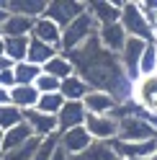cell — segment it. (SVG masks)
Wrapping results in <instances>:
<instances>
[{
    "mask_svg": "<svg viewBox=\"0 0 157 160\" xmlns=\"http://www.w3.org/2000/svg\"><path fill=\"white\" fill-rule=\"evenodd\" d=\"M95 34H98V23H95V18L85 11L80 18H75L67 28H62V47H59V52L62 54L75 52V49H80L85 42H90Z\"/></svg>",
    "mask_w": 157,
    "mask_h": 160,
    "instance_id": "obj_1",
    "label": "cell"
},
{
    "mask_svg": "<svg viewBox=\"0 0 157 160\" xmlns=\"http://www.w3.org/2000/svg\"><path fill=\"white\" fill-rule=\"evenodd\" d=\"M124 31L129 34L131 39H142V42H155V28L147 23V18L139 11V3L136 0H126L121 8V21Z\"/></svg>",
    "mask_w": 157,
    "mask_h": 160,
    "instance_id": "obj_2",
    "label": "cell"
},
{
    "mask_svg": "<svg viewBox=\"0 0 157 160\" xmlns=\"http://www.w3.org/2000/svg\"><path fill=\"white\" fill-rule=\"evenodd\" d=\"M88 11V3L85 0H49L46 3V18L54 21L59 28H67L75 18H80Z\"/></svg>",
    "mask_w": 157,
    "mask_h": 160,
    "instance_id": "obj_3",
    "label": "cell"
},
{
    "mask_svg": "<svg viewBox=\"0 0 157 160\" xmlns=\"http://www.w3.org/2000/svg\"><path fill=\"white\" fill-rule=\"evenodd\" d=\"M116 139H121V142H150V139H157V129L144 119L126 116V119H119Z\"/></svg>",
    "mask_w": 157,
    "mask_h": 160,
    "instance_id": "obj_4",
    "label": "cell"
},
{
    "mask_svg": "<svg viewBox=\"0 0 157 160\" xmlns=\"http://www.w3.org/2000/svg\"><path fill=\"white\" fill-rule=\"evenodd\" d=\"M144 47H147V42H142V39H131V36H129V42H126V47H124V52L119 54V65H121V70L126 72V78H129L131 83H139V80H142L139 65H142Z\"/></svg>",
    "mask_w": 157,
    "mask_h": 160,
    "instance_id": "obj_5",
    "label": "cell"
},
{
    "mask_svg": "<svg viewBox=\"0 0 157 160\" xmlns=\"http://www.w3.org/2000/svg\"><path fill=\"white\" fill-rule=\"evenodd\" d=\"M111 150L116 152L119 160H147L157 152V139L150 142H121V139H111Z\"/></svg>",
    "mask_w": 157,
    "mask_h": 160,
    "instance_id": "obj_6",
    "label": "cell"
},
{
    "mask_svg": "<svg viewBox=\"0 0 157 160\" xmlns=\"http://www.w3.org/2000/svg\"><path fill=\"white\" fill-rule=\"evenodd\" d=\"M85 129H88V134L93 137V142H111V139H116V134H119V122H116L111 114H106V116L88 114Z\"/></svg>",
    "mask_w": 157,
    "mask_h": 160,
    "instance_id": "obj_7",
    "label": "cell"
},
{
    "mask_svg": "<svg viewBox=\"0 0 157 160\" xmlns=\"http://www.w3.org/2000/svg\"><path fill=\"white\" fill-rule=\"evenodd\" d=\"M126 0H95V3H88V13L95 18L98 28L101 26H111L121 21V8Z\"/></svg>",
    "mask_w": 157,
    "mask_h": 160,
    "instance_id": "obj_8",
    "label": "cell"
},
{
    "mask_svg": "<svg viewBox=\"0 0 157 160\" xmlns=\"http://www.w3.org/2000/svg\"><path fill=\"white\" fill-rule=\"evenodd\" d=\"M23 122L31 127L34 137H39V139L52 137V134H59V127H57V116L41 114V111H36V108H28V111H23Z\"/></svg>",
    "mask_w": 157,
    "mask_h": 160,
    "instance_id": "obj_9",
    "label": "cell"
},
{
    "mask_svg": "<svg viewBox=\"0 0 157 160\" xmlns=\"http://www.w3.org/2000/svg\"><path fill=\"white\" fill-rule=\"evenodd\" d=\"M85 119H88V111L80 101H64L62 111L57 114V127H59V134L62 132H70L75 127H85Z\"/></svg>",
    "mask_w": 157,
    "mask_h": 160,
    "instance_id": "obj_10",
    "label": "cell"
},
{
    "mask_svg": "<svg viewBox=\"0 0 157 160\" xmlns=\"http://www.w3.org/2000/svg\"><path fill=\"white\" fill-rule=\"evenodd\" d=\"M98 42L103 49H108L113 54H121L126 42H129V34L124 31L121 23H111V26H101L98 28Z\"/></svg>",
    "mask_w": 157,
    "mask_h": 160,
    "instance_id": "obj_11",
    "label": "cell"
},
{
    "mask_svg": "<svg viewBox=\"0 0 157 160\" xmlns=\"http://www.w3.org/2000/svg\"><path fill=\"white\" fill-rule=\"evenodd\" d=\"M90 145H93V137L88 134L85 127H75V129H70V132L59 134V147L67 150V155H80Z\"/></svg>",
    "mask_w": 157,
    "mask_h": 160,
    "instance_id": "obj_12",
    "label": "cell"
},
{
    "mask_svg": "<svg viewBox=\"0 0 157 160\" xmlns=\"http://www.w3.org/2000/svg\"><path fill=\"white\" fill-rule=\"evenodd\" d=\"M31 36L39 39V42H44V44H49V47H54V49L62 47V28L57 26L54 21H49L46 16H41V18H36V21H34Z\"/></svg>",
    "mask_w": 157,
    "mask_h": 160,
    "instance_id": "obj_13",
    "label": "cell"
},
{
    "mask_svg": "<svg viewBox=\"0 0 157 160\" xmlns=\"http://www.w3.org/2000/svg\"><path fill=\"white\" fill-rule=\"evenodd\" d=\"M83 106H85L88 114L106 116V114H113L119 103H116L113 98H111V93H106V91H90V93L83 98Z\"/></svg>",
    "mask_w": 157,
    "mask_h": 160,
    "instance_id": "obj_14",
    "label": "cell"
},
{
    "mask_svg": "<svg viewBox=\"0 0 157 160\" xmlns=\"http://www.w3.org/2000/svg\"><path fill=\"white\" fill-rule=\"evenodd\" d=\"M46 3L49 0H8V11L36 21V18H41L46 13Z\"/></svg>",
    "mask_w": 157,
    "mask_h": 160,
    "instance_id": "obj_15",
    "label": "cell"
},
{
    "mask_svg": "<svg viewBox=\"0 0 157 160\" xmlns=\"http://www.w3.org/2000/svg\"><path fill=\"white\" fill-rule=\"evenodd\" d=\"M59 93H62L64 101H80V103H83V98L90 93V85H88L85 80L75 72V75H70L67 80L59 83Z\"/></svg>",
    "mask_w": 157,
    "mask_h": 160,
    "instance_id": "obj_16",
    "label": "cell"
},
{
    "mask_svg": "<svg viewBox=\"0 0 157 160\" xmlns=\"http://www.w3.org/2000/svg\"><path fill=\"white\" fill-rule=\"evenodd\" d=\"M136 101L144 108H150L152 114H157V75L142 78L139 83H136Z\"/></svg>",
    "mask_w": 157,
    "mask_h": 160,
    "instance_id": "obj_17",
    "label": "cell"
},
{
    "mask_svg": "<svg viewBox=\"0 0 157 160\" xmlns=\"http://www.w3.org/2000/svg\"><path fill=\"white\" fill-rule=\"evenodd\" d=\"M39 96H41V93H39L34 85H16V88H11V106L21 108V111L36 108Z\"/></svg>",
    "mask_w": 157,
    "mask_h": 160,
    "instance_id": "obj_18",
    "label": "cell"
},
{
    "mask_svg": "<svg viewBox=\"0 0 157 160\" xmlns=\"http://www.w3.org/2000/svg\"><path fill=\"white\" fill-rule=\"evenodd\" d=\"M59 54V49H54V47H49V44H44V42H39V39H28V57H26V62H31V65H36V67H44L52 57H57Z\"/></svg>",
    "mask_w": 157,
    "mask_h": 160,
    "instance_id": "obj_19",
    "label": "cell"
},
{
    "mask_svg": "<svg viewBox=\"0 0 157 160\" xmlns=\"http://www.w3.org/2000/svg\"><path fill=\"white\" fill-rule=\"evenodd\" d=\"M31 137H34L31 127H28L26 122H21L18 127L8 129V132L3 134V152H11V150H18L21 145H26V142H28Z\"/></svg>",
    "mask_w": 157,
    "mask_h": 160,
    "instance_id": "obj_20",
    "label": "cell"
},
{
    "mask_svg": "<svg viewBox=\"0 0 157 160\" xmlns=\"http://www.w3.org/2000/svg\"><path fill=\"white\" fill-rule=\"evenodd\" d=\"M41 72H46V75H52V78H57L62 83V80H67L70 75H75V67H72V62H70V57L67 54H57V57H52L49 62L41 67Z\"/></svg>",
    "mask_w": 157,
    "mask_h": 160,
    "instance_id": "obj_21",
    "label": "cell"
},
{
    "mask_svg": "<svg viewBox=\"0 0 157 160\" xmlns=\"http://www.w3.org/2000/svg\"><path fill=\"white\" fill-rule=\"evenodd\" d=\"M28 39L31 36H5V57L13 65L26 62L28 57Z\"/></svg>",
    "mask_w": 157,
    "mask_h": 160,
    "instance_id": "obj_22",
    "label": "cell"
},
{
    "mask_svg": "<svg viewBox=\"0 0 157 160\" xmlns=\"http://www.w3.org/2000/svg\"><path fill=\"white\" fill-rule=\"evenodd\" d=\"M31 31H34V21L26 16L11 13V18L3 23V36H31Z\"/></svg>",
    "mask_w": 157,
    "mask_h": 160,
    "instance_id": "obj_23",
    "label": "cell"
},
{
    "mask_svg": "<svg viewBox=\"0 0 157 160\" xmlns=\"http://www.w3.org/2000/svg\"><path fill=\"white\" fill-rule=\"evenodd\" d=\"M70 160H119V158H116V152L111 150L108 142H93L85 152L70 155Z\"/></svg>",
    "mask_w": 157,
    "mask_h": 160,
    "instance_id": "obj_24",
    "label": "cell"
},
{
    "mask_svg": "<svg viewBox=\"0 0 157 160\" xmlns=\"http://www.w3.org/2000/svg\"><path fill=\"white\" fill-rule=\"evenodd\" d=\"M13 75H16V85H34L41 75V67H36L31 62H18L13 65Z\"/></svg>",
    "mask_w": 157,
    "mask_h": 160,
    "instance_id": "obj_25",
    "label": "cell"
},
{
    "mask_svg": "<svg viewBox=\"0 0 157 160\" xmlns=\"http://www.w3.org/2000/svg\"><path fill=\"white\" fill-rule=\"evenodd\" d=\"M64 106V98L62 93H41L39 96V103H36V111L49 114V116H57Z\"/></svg>",
    "mask_w": 157,
    "mask_h": 160,
    "instance_id": "obj_26",
    "label": "cell"
},
{
    "mask_svg": "<svg viewBox=\"0 0 157 160\" xmlns=\"http://www.w3.org/2000/svg\"><path fill=\"white\" fill-rule=\"evenodd\" d=\"M139 72H142V78H152V75H157V44H155V42H147V47H144Z\"/></svg>",
    "mask_w": 157,
    "mask_h": 160,
    "instance_id": "obj_27",
    "label": "cell"
},
{
    "mask_svg": "<svg viewBox=\"0 0 157 160\" xmlns=\"http://www.w3.org/2000/svg\"><path fill=\"white\" fill-rule=\"evenodd\" d=\"M39 137H31L26 145H21L18 150H11V152H3V160H34L36 150H39Z\"/></svg>",
    "mask_w": 157,
    "mask_h": 160,
    "instance_id": "obj_28",
    "label": "cell"
},
{
    "mask_svg": "<svg viewBox=\"0 0 157 160\" xmlns=\"http://www.w3.org/2000/svg\"><path fill=\"white\" fill-rule=\"evenodd\" d=\"M23 122V111L16 106H0V129L8 132V129H13Z\"/></svg>",
    "mask_w": 157,
    "mask_h": 160,
    "instance_id": "obj_29",
    "label": "cell"
},
{
    "mask_svg": "<svg viewBox=\"0 0 157 160\" xmlns=\"http://www.w3.org/2000/svg\"><path fill=\"white\" fill-rule=\"evenodd\" d=\"M57 147H59V134L44 137L41 142H39V150H36L34 160H52V155H54V150H57Z\"/></svg>",
    "mask_w": 157,
    "mask_h": 160,
    "instance_id": "obj_30",
    "label": "cell"
},
{
    "mask_svg": "<svg viewBox=\"0 0 157 160\" xmlns=\"http://www.w3.org/2000/svg\"><path fill=\"white\" fill-rule=\"evenodd\" d=\"M34 88L39 93H59V80L52 78V75H46V72H41L39 80L34 83Z\"/></svg>",
    "mask_w": 157,
    "mask_h": 160,
    "instance_id": "obj_31",
    "label": "cell"
},
{
    "mask_svg": "<svg viewBox=\"0 0 157 160\" xmlns=\"http://www.w3.org/2000/svg\"><path fill=\"white\" fill-rule=\"evenodd\" d=\"M0 88H5V91L16 88V75H13V67H11V70H5V72H0Z\"/></svg>",
    "mask_w": 157,
    "mask_h": 160,
    "instance_id": "obj_32",
    "label": "cell"
},
{
    "mask_svg": "<svg viewBox=\"0 0 157 160\" xmlns=\"http://www.w3.org/2000/svg\"><path fill=\"white\" fill-rule=\"evenodd\" d=\"M11 18V11H8V0H0V28H3V23Z\"/></svg>",
    "mask_w": 157,
    "mask_h": 160,
    "instance_id": "obj_33",
    "label": "cell"
},
{
    "mask_svg": "<svg viewBox=\"0 0 157 160\" xmlns=\"http://www.w3.org/2000/svg\"><path fill=\"white\" fill-rule=\"evenodd\" d=\"M0 106H11V91L0 88Z\"/></svg>",
    "mask_w": 157,
    "mask_h": 160,
    "instance_id": "obj_34",
    "label": "cell"
},
{
    "mask_svg": "<svg viewBox=\"0 0 157 160\" xmlns=\"http://www.w3.org/2000/svg\"><path fill=\"white\" fill-rule=\"evenodd\" d=\"M52 160H70V155H67V150L57 147V150H54V155H52Z\"/></svg>",
    "mask_w": 157,
    "mask_h": 160,
    "instance_id": "obj_35",
    "label": "cell"
},
{
    "mask_svg": "<svg viewBox=\"0 0 157 160\" xmlns=\"http://www.w3.org/2000/svg\"><path fill=\"white\" fill-rule=\"evenodd\" d=\"M11 67H13L11 59H8V57H0V72H5V70H11Z\"/></svg>",
    "mask_w": 157,
    "mask_h": 160,
    "instance_id": "obj_36",
    "label": "cell"
},
{
    "mask_svg": "<svg viewBox=\"0 0 157 160\" xmlns=\"http://www.w3.org/2000/svg\"><path fill=\"white\" fill-rule=\"evenodd\" d=\"M0 57H5V36L0 34Z\"/></svg>",
    "mask_w": 157,
    "mask_h": 160,
    "instance_id": "obj_37",
    "label": "cell"
},
{
    "mask_svg": "<svg viewBox=\"0 0 157 160\" xmlns=\"http://www.w3.org/2000/svg\"><path fill=\"white\" fill-rule=\"evenodd\" d=\"M3 134H5V132L0 129V155H3Z\"/></svg>",
    "mask_w": 157,
    "mask_h": 160,
    "instance_id": "obj_38",
    "label": "cell"
},
{
    "mask_svg": "<svg viewBox=\"0 0 157 160\" xmlns=\"http://www.w3.org/2000/svg\"><path fill=\"white\" fill-rule=\"evenodd\" d=\"M147 160H157V152H155V155H152V158H147Z\"/></svg>",
    "mask_w": 157,
    "mask_h": 160,
    "instance_id": "obj_39",
    "label": "cell"
},
{
    "mask_svg": "<svg viewBox=\"0 0 157 160\" xmlns=\"http://www.w3.org/2000/svg\"><path fill=\"white\" fill-rule=\"evenodd\" d=\"M0 34H3V28H0Z\"/></svg>",
    "mask_w": 157,
    "mask_h": 160,
    "instance_id": "obj_40",
    "label": "cell"
},
{
    "mask_svg": "<svg viewBox=\"0 0 157 160\" xmlns=\"http://www.w3.org/2000/svg\"><path fill=\"white\" fill-rule=\"evenodd\" d=\"M0 160H3V155H0Z\"/></svg>",
    "mask_w": 157,
    "mask_h": 160,
    "instance_id": "obj_41",
    "label": "cell"
},
{
    "mask_svg": "<svg viewBox=\"0 0 157 160\" xmlns=\"http://www.w3.org/2000/svg\"><path fill=\"white\" fill-rule=\"evenodd\" d=\"M155 44H157V42H155Z\"/></svg>",
    "mask_w": 157,
    "mask_h": 160,
    "instance_id": "obj_42",
    "label": "cell"
}]
</instances>
